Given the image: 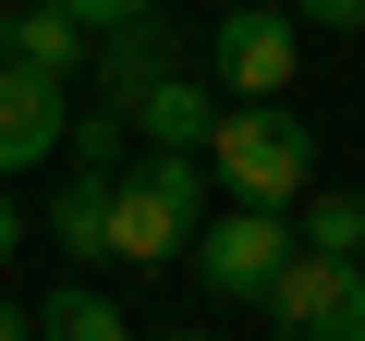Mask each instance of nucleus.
I'll list each match as a JSON object with an SVG mask.
<instances>
[{
    "label": "nucleus",
    "mask_w": 365,
    "mask_h": 341,
    "mask_svg": "<svg viewBox=\"0 0 365 341\" xmlns=\"http://www.w3.org/2000/svg\"><path fill=\"white\" fill-rule=\"evenodd\" d=\"M195 170H207V195H220V208H268V220H292V208L317 195V134H304L292 98H268V110H232V98H220Z\"/></svg>",
    "instance_id": "obj_1"
},
{
    "label": "nucleus",
    "mask_w": 365,
    "mask_h": 341,
    "mask_svg": "<svg viewBox=\"0 0 365 341\" xmlns=\"http://www.w3.org/2000/svg\"><path fill=\"white\" fill-rule=\"evenodd\" d=\"M292 25H341V37H353V25H365V0H292Z\"/></svg>",
    "instance_id": "obj_14"
},
{
    "label": "nucleus",
    "mask_w": 365,
    "mask_h": 341,
    "mask_svg": "<svg viewBox=\"0 0 365 341\" xmlns=\"http://www.w3.org/2000/svg\"><path fill=\"white\" fill-rule=\"evenodd\" d=\"M292 256L365 268V183H353V195H304V208H292Z\"/></svg>",
    "instance_id": "obj_11"
},
{
    "label": "nucleus",
    "mask_w": 365,
    "mask_h": 341,
    "mask_svg": "<svg viewBox=\"0 0 365 341\" xmlns=\"http://www.w3.org/2000/svg\"><path fill=\"white\" fill-rule=\"evenodd\" d=\"M61 13H73V37H110V25H146L158 0H61Z\"/></svg>",
    "instance_id": "obj_13"
},
{
    "label": "nucleus",
    "mask_w": 365,
    "mask_h": 341,
    "mask_svg": "<svg viewBox=\"0 0 365 341\" xmlns=\"http://www.w3.org/2000/svg\"><path fill=\"white\" fill-rule=\"evenodd\" d=\"M13 244H25V208H13V195H0V268H13Z\"/></svg>",
    "instance_id": "obj_15"
},
{
    "label": "nucleus",
    "mask_w": 365,
    "mask_h": 341,
    "mask_svg": "<svg viewBox=\"0 0 365 341\" xmlns=\"http://www.w3.org/2000/svg\"><path fill=\"white\" fill-rule=\"evenodd\" d=\"M256 317H268V341H365V268L292 256V268L256 292Z\"/></svg>",
    "instance_id": "obj_5"
},
{
    "label": "nucleus",
    "mask_w": 365,
    "mask_h": 341,
    "mask_svg": "<svg viewBox=\"0 0 365 341\" xmlns=\"http://www.w3.org/2000/svg\"><path fill=\"white\" fill-rule=\"evenodd\" d=\"M146 341H220V329H146Z\"/></svg>",
    "instance_id": "obj_17"
},
{
    "label": "nucleus",
    "mask_w": 365,
    "mask_h": 341,
    "mask_svg": "<svg viewBox=\"0 0 365 341\" xmlns=\"http://www.w3.org/2000/svg\"><path fill=\"white\" fill-rule=\"evenodd\" d=\"M292 73H304V25L280 13V0H232V13L207 25V86H220L232 110L292 98Z\"/></svg>",
    "instance_id": "obj_3"
},
{
    "label": "nucleus",
    "mask_w": 365,
    "mask_h": 341,
    "mask_svg": "<svg viewBox=\"0 0 365 341\" xmlns=\"http://www.w3.org/2000/svg\"><path fill=\"white\" fill-rule=\"evenodd\" d=\"M195 220H207V170L195 158H122L110 170V268H134V280H158L182 244H195Z\"/></svg>",
    "instance_id": "obj_2"
},
{
    "label": "nucleus",
    "mask_w": 365,
    "mask_h": 341,
    "mask_svg": "<svg viewBox=\"0 0 365 341\" xmlns=\"http://www.w3.org/2000/svg\"><path fill=\"white\" fill-rule=\"evenodd\" d=\"M37 341H134V317H122V292H86V280H61L37 317H25Z\"/></svg>",
    "instance_id": "obj_12"
},
{
    "label": "nucleus",
    "mask_w": 365,
    "mask_h": 341,
    "mask_svg": "<svg viewBox=\"0 0 365 341\" xmlns=\"http://www.w3.org/2000/svg\"><path fill=\"white\" fill-rule=\"evenodd\" d=\"M49 244H61L73 268H98V244H110V170H86V158H73V183L49 195Z\"/></svg>",
    "instance_id": "obj_10"
},
{
    "label": "nucleus",
    "mask_w": 365,
    "mask_h": 341,
    "mask_svg": "<svg viewBox=\"0 0 365 341\" xmlns=\"http://www.w3.org/2000/svg\"><path fill=\"white\" fill-rule=\"evenodd\" d=\"M207 122H220V86L182 61V73H158L134 110H122V134H146V158H195L207 146Z\"/></svg>",
    "instance_id": "obj_7"
},
{
    "label": "nucleus",
    "mask_w": 365,
    "mask_h": 341,
    "mask_svg": "<svg viewBox=\"0 0 365 341\" xmlns=\"http://www.w3.org/2000/svg\"><path fill=\"white\" fill-rule=\"evenodd\" d=\"M61 122H73V86L0 61V183H13V170H37V158H61Z\"/></svg>",
    "instance_id": "obj_6"
},
{
    "label": "nucleus",
    "mask_w": 365,
    "mask_h": 341,
    "mask_svg": "<svg viewBox=\"0 0 365 341\" xmlns=\"http://www.w3.org/2000/svg\"><path fill=\"white\" fill-rule=\"evenodd\" d=\"M0 61H13V73H49V86H73V73H86V37H73L61 0H0Z\"/></svg>",
    "instance_id": "obj_9"
},
{
    "label": "nucleus",
    "mask_w": 365,
    "mask_h": 341,
    "mask_svg": "<svg viewBox=\"0 0 365 341\" xmlns=\"http://www.w3.org/2000/svg\"><path fill=\"white\" fill-rule=\"evenodd\" d=\"M0 341H37V329H25V305H0Z\"/></svg>",
    "instance_id": "obj_16"
},
{
    "label": "nucleus",
    "mask_w": 365,
    "mask_h": 341,
    "mask_svg": "<svg viewBox=\"0 0 365 341\" xmlns=\"http://www.w3.org/2000/svg\"><path fill=\"white\" fill-rule=\"evenodd\" d=\"M182 256H195V280H207L220 305H256V292L292 268V220H268V208H207Z\"/></svg>",
    "instance_id": "obj_4"
},
{
    "label": "nucleus",
    "mask_w": 365,
    "mask_h": 341,
    "mask_svg": "<svg viewBox=\"0 0 365 341\" xmlns=\"http://www.w3.org/2000/svg\"><path fill=\"white\" fill-rule=\"evenodd\" d=\"M86 61H98V110H134L158 73H182V37L146 13V25H110V37H86Z\"/></svg>",
    "instance_id": "obj_8"
}]
</instances>
